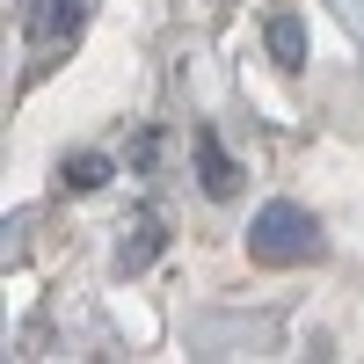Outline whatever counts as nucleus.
Masks as SVG:
<instances>
[{
	"label": "nucleus",
	"instance_id": "7ed1b4c3",
	"mask_svg": "<svg viewBox=\"0 0 364 364\" xmlns=\"http://www.w3.org/2000/svg\"><path fill=\"white\" fill-rule=\"evenodd\" d=\"M161 248H168V226H161V211L154 204H139V211H124V226H117V277H139V269H154L161 262Z\"/></svg>",
	"mask_w": 364,
	"mask_h": 364
},
{
	"label": "nucleus",
	"instance_id": "423d86ee",
	"mask_svg": "<svg viewBox=\"0 0 364 364\" xmlns=\"http://www.w3.org/2000/svg\"><path fill=\"white\" fill-rule=\"evenodd\" d=\"M58 182H66L73 197H95L109 182V154H66V161H58Z\"/></svg>",
	"mask_w": 364,
	"mask_h": 364
},
{
	"label": "nucleus",
	"instance_id": "20e7f679",
	"mask_svg": "<svg viewBox=\"0 0 364 364\" xmlns=\"http://www.w3.org/2000/svg\"><path fill=\"white\" fill-rule=\"evenodd\" d=\"M190 161H197V190H204V197H219V204H226V197L240 190V161L226 154V139L211 132V124L190 132Z\"/></svg>",
	"mask_w": 364,
	"mask_h": 364
},
{
	"label": "nucleus",
	"instance_id": "f03ea898",
	"mask_svg": "<svg viewBox=\"0 0 364 364\" xmlns=\"http://www.w3.org/2000/svg\"><path fill=\"white\" fill-rule=\"evenodd\" d=\"M80 29H87V0H22V37L37 51V73L80 44Z\"/></svg>",
	"mask_w": 364,
	"mask_h": 364
},
{
	"label": "nucleus",
	"instance_id": "0eeeda50",
	"mask_svg": "<svg viewBox=\"0 0 364 364\" xmlns=\"http://www.w3.org/2000/svg\"><path fill=\"white\" fill-rule=\"evenodd\" d=\"M154 161H161V132H139V139H132V168L146 175V168H154Z\"/></svg>",
	"mask_w": 364,
	"mask_h": 364
},
{
	"label": "nucleus",
	"instance_id": "f257e3e1",
	"mask_svg": "<svg viewBox=\"0 0 364 364\" xmlns=\"http://www.w3.org/2000/svg\"><path fill=\"white\" fill-rule=\"evenodd\" d=\"M328 240H321V219L291 197H269L255 219H248V262L262 269H299V262H321Z\"/></svg>",
	"mask_w": 364,
	"mask_h": 364
},
{
	"label": "nucleus",
	"instance_id": "39448f33",
	"mask_svg": "<svg viewBox=\"0 0 364 364\" xmlns=\"http://www.w3.org/2000/svg\"><path fill=\"white\" fill-rule=\"evenodd\" d=\"M262 51L277 58L284 73H299V66L314 58V29H306V15H299V8H269V15H262Z\"/></svg>",
	"mask_w": 364,
	"mask_h": 364
}]
</instances>
